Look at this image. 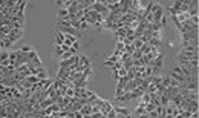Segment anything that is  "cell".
Here are the masks:
<instances>
[{"instance_id": "obj_23", "label": "cell", "mask_w": 199, "mask_h": 118, "mask_svg": "<svg viewBox=\"0 0 199 118\" xmlns=\"http://www.w3.org/2000/svg\"><path fill=\"white\" fill-rule=\"evenodd\" d=\"M34 66L35 67H43V65H41V60H40V57H37V58H34L32 60Z\"/></svg>"}, {"instance_id": "obj_1", "label": "cell", "mask_w": 199, "mask_h": 118, "mask_svg": "<svg viewBox=\"0 0 199 118\" xmlns=\"http://www.w3.org/2000/svg\"><path fill=\"white\" fill-rule=\"evenodd\" d=\"M92 9H94L95 12L101 14V16L104 17V18L109 16V12H110V11H109V9H107V8H106V6H104V5H103L101 2H98V0H95V3L92 5Z\"/></svg>"}, {"instance_id": "obj_27", "label": "cell", "mask_w": 199, "mask_h": 118, "mask_svg": "<svg viewBox=\"0 0 199 118\" xmlns=\"http://www.w3.org/2000/svg\"><path fill=\"white\" fill-rule=\"evenodd\" d=\"M97 98H98V97H97V94H95L94 97H90V98H87V103H89L90 106H94V104H95V101H97Z\"/></svg>"}, {"instance_id": "obj_17", "label": "cell", "mask_w": 199, "mask_h": 118, "mask_svg": "<svg viewBox=\"0 0 199 118\" xmlns=\"http://www.w3.org/2000/svg\"><path fill=\"white\" fill-rule=\"evenodd\" d=\"M141 52H143V55H146V54H149L150 52V45L149 43H144V45H143V48H141Z\"/></svg>"}, {"instance_id": "obj_38", "label": "cell", "mask_w": 199, "mask_h": 118, "mask_svg": "<svg viewBox=\"0 0 199 118\" xmlns=\"http://www.w3.org/2000/svg\"><path fill=\"white\" fill-rule=\"evenodd\" d=\"M109 60H110L112 63H118V61H119V57H115V55H112V57H110Z\"/></svg>"}, {"instance_id": "obj_46", "label": "cell", "mask_w": 199, "mask_h": 118, "mask_svg": "<svg viewBox=\"0 0 199 118\" xmlns=\"http://www.w3.org/2000/svg\"><path fill=\"white\" fill-rule=\"evenodd\" d=\"M45 118H55V117H45Z\"/></svg>"}, {"instance_id": "obj_10", "label": "cell", "mask_w": 199, "mask_h": 118, "mask_svg": "<svg viewBox=\"0 0 199 118\" xmlns=\"http://www.w3.org/2000/svg\"><path fill=\"white\" fill-rule=\"evenodd\" d=\"M37 77H38V80H46V78H48V72H46V69H45V67H40Z\"/></svg>"}, {"instance_id": "obj_11", "label": "cell", "mask_w": 199, "mask_h": 118, "mask_svg": "<svg viewBox=\"0 0 199 118\" xmlns=\"http://www.w3.org/2000/svg\"><path fill=\"white\" fill-rule=\"evenodd\" d=\"M159 101H161V106H164V107L170 104V98H168L167 95H161V97H159Z\"/></svg>"}, {"instance_id": "obj_7", "label": "cell", "mask_w": 199, "mask_h": 118, "mask_svg": "<svg viewBox=\"0 0 199 118\" xmlns=\"http://www.w3.org/2000/svg\"><path fill=\"white\" fill-rule=\"evenodd\" d=\"M149 45L150 46H155V48H159L162 45V40L161 38H149Z\"/></svg>"}, {"instance_id": "obj_39", "label": "cell", "mask_w": 199, "mask_h": 118, "mask_svg": "<svg viewBox=\"0 0 199 118\" xmlns=\"http://www.w3.org/2000/svg\"><path fill=\"white\" fill-rule=\"evenodd\" d=\"M150 54L156 55V54H158V48H155V46H150Z\"/></svg>"}, {"instance_id": "obj_5", "label": "cell", "mask_w": 199, "mask_h": 118, "mask_svg": "<svg viewBox=\"0 0 199 118\" xmlns=\"http://www.w3.org/2000/svg\"><path fill=\"white\" fill-rule=\"evenodd\" d=\"M113 110L116 112V115H123V117H129V110L126 107H121V106H113Z\"/></svg>"}, {"instance_id": "obj_6", "label": "cell", "mask_w": 199, "mask_h": 118, "mask_svg": "<svg viewBox=\"0 0 199 118\" xmlns=\"http://www.w3.org/2000/svg\"><path fill=\"white\" fill-rule=\"evenodd\" d=\"M74 84V87H87V80H84V78H80V80H75V81H72Z\"/></svg>"}, {"instance_id": "obj_22", "label": "cell", "mask_w": 199, "mask_h": 118, "mask_svg": "<svg viewBox=\"0 0 199 118\" xmlns=\"http://www.w3.org/2000/svg\"><path fill=\"white\" fill-rule=\"evenodd\" d=\"M112 72H116V71H119V69H121V67H123V63H121V61H118V63H115V65H112Z\"/></svg>"}, {"instance_id": "obj_16", "label": "cell", "mask_w": 199, "mask_h": 118, "mask_svg": "<svg viewBox=\"0 0 199 118\" xmlns=\"http://www.w3.org/2000/svg\"><path fill=\"white\" fill-rule=\"evenodd\" d=\"M11 31H12V26H0V32L2 34H6L8 35Z\"/></svg>"}, {"instance_id": "obj_32", "label": "cell", "mask_w": 199, "mask_h": 118, "mask_svg": "<svg viewBox=\"0 0 199 118\" xmlns=\"http://www.w3.org/2000/svg\"><path fill=\"white\" fill-rule=\"evenodd\" d=\"M28 57H29V58H31V60H34V58H37V57H38V54H37V52H35V51H31V52H29V54H28Z\"/></svg>"}, {"instance_id": "obj_44", "label": "cell", "mask_w": 199, "mask_h": 118, "mask_svg": "<svg viewBox=\"0 0 199 118\" xmlns=\"http://www.w3.org/2000/svg\"><path fill=\"white\" fill-rule=\"evenodd\" d=\"M63 3H65L63 0H57V2H55V5H57V6H63Z\"/></svg>"}, {"instance_id": "obj_29", "label": "cell", "mask_w": 199, "mask_h": 118, "mask_svg": "<svg viewBox=\"0 0 199 118\" xmlns=\"http://www.w3.org/2000/svg\"><path fill=\"white\" fill-rule=\"evenodd\" d=\"M118 75H119V77H126V75H127V69H124V67H121V69L118 71Z\"/></svg>"}, {"instance_id": "obj_40", "label": "cell", "mask_w": 199, "mask_h": 118, "mask_svg": "<svg viewBox=\"0 0 199 118\" xmlns=\"http://www.w3.org/2000/svg\"><path fill=\"white\" fill-rule=\"evenodd\" d=\"M74 115H75V118H83L84 115L80 112V110H77V112H74Z\"/></svg>"}, {"instance_id": "obj_2", "label": "cell", "mask_w": 199, "mask_h": 118, "mask_svg": "<svg viewBox=\"0 0 199 118\" xmlns=\"http://www.w3.org/2000/svg\"><path fill=\"white\" fill-rule=\"evenodd\" d=\"M22 35H23V29H12L11 32L8 34V38H9L11 41H14V43H16Z\"/></svg>"}, {"instance_id": "obj_33", "label": "cell", "mask_w": 199, "mask_h": 118, "mask_svg": "<svg viewBox=\"0 0 199 118\" xmlns=\"http://www.w3.org/2000/svg\"><path fill=\"white\" fill-rule=\"evenodd\" d=\"M70 48H74V49H75V51H77V52H78V51H80V43H78V40H77V41H74Z\"/></svg>"}, {"instance_id": "obj_3", "label": "cell", "mask_w": 199, "mask_h": 118, "mask_svg": "<svg viewBox=\"0 0 199 118\" xmlns=\"http://www.w3.org/2000/svg\"><path fill=\"white\" fill-rule=\"evenodd\" d=\"M63 43H65V34L57 29V32H55V46H63Z\"/></svg>"}, {"instance_id": "obj_13", "label": "cell", "mask_w": 199, "mask_h": 118, "mask_svg": "<svg viewBox=\"0 0 199 118\" xmlns=\"http://www.w3.org/2000/svg\"><path fill=\"white\" fill-rule=\"evenodd\" d=\"M182 2H184V0H175L172 8H173L175 11H179V9H181V6H182Z\"/></svg>"}, {"instance_id": "obj_8", "label": "cell", "mask_w": 199, "mask_h": 118, "mask_svg": "<svg viewBox=\"0 0 199 118\" xmlns=\"http://www.w3.org/2000/svg\"><path fill=\"white\" fill-rule=\"evenodd\" d=\"M80 112H81L83 115H92V106H90V104H86V106H83V107L80 109Z\"/></svg>"}, {"instance_id": "obj_19", "label": "cell", "mask_w": 199, "mask_h": 118, "mask_svg": "<svg viewBox=\"0 0 199 118\" xmlns=\"http://www.w3.org/2000/svg\"><path fill=\"white\" fill-rule=\"evenodd\" d=\"M155 107H156V106H155L153 103H147V104H146V112H147V114L153 112V110H155Z\"/></svg>"}, {"instance_id": "obj_4", "label": "cell", "mask_w": 199, "mask_h": 118, "mask_svg": "<svg viewBox=\"0 0 199 118\" xmlns=\"http://www.w3.org/2000/svg\"><path fill=\"white\" fill-rule=\"evenodd\" d=\"M168 77H170L172 80H175V81H179L181 84H185V83H187V78H185L184 75H179V74L172 72V74H168Z\"/></svg>"}, {"instance_id": "obj_24", "label": "cell", "mask_w": 199, "mask_h": 118, "mask_svg": "<svg viewBox=\"0 0 199 118\" xmlns=\"http://www.w3.org/2000/svg\"><path fill=\"white\" fill-rule=\"evenodd\" d=\"M22 52H23V54H29V52H31V51H34L32 48H31V46H29V45H26V46H23V48H22Z\"/></svg>"}, {"instance_id": "obj_36", "label": "cell", "mask_w": 199, "mask_h": 118, "mask_svg": "<svg viewBox=\"0 0 199 118\" xmlns=\"http://www.w3.org/2000/svg\"><path fill=\"white\" fill-rule=\"evenodd\" d=\"M87 28H89V25H87L86 22H84V23H81V26H80V32H83V31H86Z\"/></svg>"}, {"instance_id": "obj_14", "label": "cell", "mask_w": 199, "mask_h": 118, "mask_svg": "<svg viewBox=\"0 0 199 118\" xmlns=\"http://www.w3.org/2000/svg\"><path fill=\"white\" fill-rule=\"evenodd\" d=\"M0 26H12V20H9V18H2V20H0Z\"/></svg>"}, {"instance_id": "obj_43", "label": "cell", "mask_w": 199, "mask_h": 118, "mask_svg": "<svg viewBox=\"0 0 199 118\" xmlns=\"http://www.w3.org/2000/svg\"><path fill=\"white\" fill-rule=\"evenodd\" d=\"M136 117H138V118H149V114H146V112H144V114H141V115H136Z\"/></svg>"}, {"instance_id": "obj_28", "label": "cell", "mask_w": 199, "mask_h": 118, "mask_svg": "<svg viewBox=\"0 0 199 118\" xmlns=\"http://www.w3.org/2000/svg\"><path fill=\"white\" fill-rule=\"evenodd\" d=\"M106 118H116V112L112 109V110H109L107 112V115H106Z\"/></svg>"}, {"instance_id": "obj_41", "label": "cell", "mask_w": 199, "mask_h": 118, "mask_svg": "<svg viewBox=\"0 0 199 118\" xmlns=\"http://www.w3.org/2000/svg\"><path fill=\"white\" fill-rule=\"evenodd\" d=\"M149 118H159V117H158V114L153 110V112H150V114H149Z\"/></svg>"}, {"instance_id": "obj_30", "label": "cell", "mask_w": 199, "mask_h": 118, "mask_svg": "<svg viewBox=\"0 0 199 118\" xmlns=\"http://www.w3.org/2000/svg\"><path fill=\"white\" fill-rule=\"evenodd\" d=\"M173 72H175V74L182 75V67H181V66H175V67H173Z\"/></svg>"}, {"instance_id": "obj_35", "label": "cell", "mask_w": 199, "mask_h": 118, "mask_svg": "<svg viewBox=\"0 0 199 118\" xmlns=\"http://www.w3.org/2000/svg\"><path fill=\"white\" fill-rule=\"evenodd\" d=\"M70 57H72V54H70V52H65V54L61 55V60H69Z\"/></svg>"}, {"instance_id": "obj_45", "label": "cell", "mask_w": 199, "mask_h": 118, "mask_svg": "<svg viewBox=\"0 0 199 118\" xmlns=\"http://www.w3.org/2000/svg\"><path fill=\"white\" fill-rule=\"evenodd\" d=\"M83 118H90V115H84V117Z\"/></svg>"}, {"instance_id": "obj_25", "label": "cell", "mask_w": 199, "mask_h": 118, "mask_svg": "<svg viewBox=\"0 0 199 118\" xmlns=\"http://www.w3.org/2000/svg\"><path fill=\"white\" fill-rule=\"evenodd\" d=\"M182 84L179 83V81H175V80H172L170 78V87H181Z\"/></svg>"}, {"instance_id": "obj_42", "label": "cell", "mask_w": 199, "mask_h": 118, "mask_svg": "<svg viewBox=\"0 0 199 118\" xmlns=\"http://www.w3.org/2000/svg\"><path fill=\"white\" fill-rule=\"evenodd\" d=\"M86 94H87V97H89V98H90V97H94V95H95V92H92V91H89V89H87V91H86Z\"/></svg>"}, {"instance_id": "obj_12", "label": "cell", "mask_w": 199, "mask_h": 118, "mask_svg": "<svg viewBox=\"0 0 199 118\" xmlns=\"http://www.w3.org/2000/svg\"><path fill=\"white\" fill-rule=\"evenodd\" d=\"M5 60H9V52L6 49H2V52H0V61H5Z\"/></svg>"}, {"instance_id": "obj_34", "label": "cell", "mask_w": 199, "mask_h": 118, "mask_svg": "<svg viewBox=\"0 0 199 118\" xmlns=\"http://www.w3.org/2000/svg\"><path fill=\"white\" fill-rule=\"evenodd\" d=\"M116 49L118 51H124V43H123V41H116Z\"/></svg>"}, {"instance_id": "obj_15", "label": "cell", "mask_w": 199, "mask_h": 118, "mask_svg": "<svg viewBox=\"0 0 199 118\" xmlns=\"http://www.w3.org/2000/svg\"><path fill=\"white\" fill-rule=\"evenodd\" d=\"M90 75H92V67H87V69H84L83 77H81V78H84V80H87V78H89Z\"/></svg>"}, {"instance_id": "obj_31", "label": "cell", "mask_w": 199, "mask_h": 118, "mask_svg": "<svg viewBox=\"0 0 199 118\" xmlns=\"http://www.w3.org/2000/svg\"><path fill=\"white\" fill-rule=\"evenodd\" d=\"M0 66H2V67H9V66H11V61H9V60H5V61H0Z\"/></svg>"}, {"instance_id": "obj_20", "label": "cell", "mask_w": 199, "mask_h": 118, "mask_svg": "<svg viewBox=\"0 0 199 118\" xmlns=\"http://www.w3.org/2000/svg\"><path fill=\"white\" fill-rule=\"evenodd\" d=\"M141 101H143V103H146V104L150 103V94L144 92V94H143V97H141Z\"/></svg>"}, {"instance_id": "obj_37", "label": "cell", "mask_w": 199, "mask_h": 118, "mask_svg": "<svg viewBox=\"0 0 199 118\" xmlns=\"http://www.w3.org/2000/svg\"><path fill=\"white\" fill-rule=\"evenodd\" d=\"M152 38H161V32H155V31H152Z\"/></svg>"}, {"instance_id": "obj_9", "label": "cell", "mask_w": 199, "mask_h": 118, "mask_svg": "<svg viewBox=\"0 0 199 118\" xmlns=\"http://www.w3.org/2000/svg\"><path fill=\"white\" fill-rule=\"evenodd\" d=\"M113 35H115L116 38H124L126 37V29L124 28H119V29H116L115 32H113Z\"/></svg>"}, {"instance_id": "obj_18", "label": "cell", "mask_w": 199, "mask_h": 118, "mask_svg": "<svg viewBox=\"0 0 199 118\" xmlns=\"http://www.w3.org/2000/svg\"><path fill=\"white\" fill-rule=\"evenodd\" d=\"M23 26H25V22H16V23H12V29H23Z\"/></svg>"}, {"instance_id": "obj_21", "label": "cell", "mask_w": 199, "mask_h": 118, "mask_svg": "<svg viewBox=\"0 0 199 118\" xmlns=\"http://www.w3.org/2000/svg\"><path fill=\"white\" fill-rule=\"evenodd\" d=\"M162 86H164V87H168V86H170V77H168V75H164V77H162Z\"/></svg>"}, {"instance_id": "obj_26", "label": "cell", "mask_w": 199, "mask_h": 118, "mask_svg": "<svg viewBox=\"0 0 199 118\" xmlns=\"http://www.w3.org/2000/svg\"><path fill=\"white\" fill-rule=\"evenodd\" d=\"M65 52H63V49H61V46H55V55H58V57H61Z\"/></svg>"}]
</instances>
